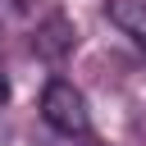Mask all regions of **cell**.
<instances>
[{"mask_svg":"<svg viewBox=\"0 0 146 146\" xmlns=\"http://www.w3.org/2000/svg\"><path fill=\"white\" fill-rule=\"evenodd\" d=\"M41 119L64 132V137H87L91 132V114H87V96L68 82V78H50L41 91Z\"/></svg>","mask_w":146,"mask_h":146,"instance_id":"cell-1","label":"cell"},{"mask_svg":"<svg viewBox=\"0 0 146 146\" xmlns=\"http://www.w3.org/2000/svg\"><path fill=\"white\" fill-rule=\"evenodd\" d=\"M5 100H9V87H5V78H0V105H5Z\"/></svg>","mask_w":146,"mask_h":146,"instance_id":"cell-3","label":"cell"},{"mask_svg":"<svg viewBox=\"0 0 146 146\" xmlns=\"http://www.w3.org/2000/svg\"><path fill=\"white\" fill-rule=\"evenodd\" d=\"M110 23L123 27V32L146 50V0H110Z\"/></svg>","mask_w":146,"mask_h":146,"instance_id":"cell-2","label":"cell"}]
</instances>
